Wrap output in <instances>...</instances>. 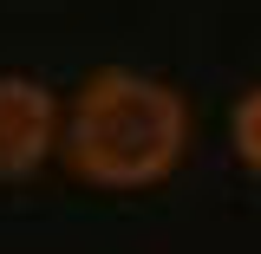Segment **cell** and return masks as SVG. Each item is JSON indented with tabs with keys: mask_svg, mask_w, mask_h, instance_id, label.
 <instances>
[{
	"mask_svg": "<svg viewBox=\"0 0 261 254\" xmlns=\"http://www.w3.org/2000/svg\"><path fill=\"white\" fill-rule=\"evenodd\" d=\"M228 137H235V157L248 170H261V85L242 92V104L228 111Z\"/></svg>",
	"mask_w": 261,
	"mask_h": 254,
	"instance_id": "obj_3",
	"label": "cell"
},
{
	"mask_svg": "<svg viewBox=\"0 0 261 254\" xmlns=\"http://www.w3.org/2000/svg\"><path fill=\"white\" fill-rule=\"evenodd\" d=\"M190 150V104L170 78L105 65L92 72L59 124V157L92 189H150Z\"/></svg>",
	"mask_w": 261,
	"mask_h": 254,
	"instance_id": "obj_1",
	"label": "cell"
},
{
	"mask_svg": "<svg viewBox=\"0 0 261 254\" xmlns=\"http://www.w3.org/2000/svg\"><path fill=\"white\" fill-rule=\"evenodd\" d=\"M59 98L27 72H0V183H27L59 150Z\"/></svg>",
	"mask_w": 261,
	"mask_h": 254,
	"instance_id": "obj_2",
	"label": "cell"
}]
</instances>
